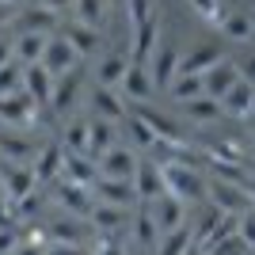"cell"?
<instances>
[{
    "label": "cell",
    "mask_w": 255,
    "mask_h": 255,
    "mask_svg": "<svg viewBox=\"0 0 255 255\" xmlns=\"http://www.w3.org/2000/svg\"><path fill=\"white\" fill-rule=\"evenodd\" d=\"M160 171H164L168 194H175L179 202H198V198H206V179L194 171V164L171 160V164H160Z\"/></svg>",
    "instance_id": "1"
},
{
    "label": "cell",
    "mask_w": 255,
    "mask_h": 255,
    "mask_svg": "<svg viewBox=\"0 0 255 255\" xmlns=\"http://www.w3.org/2000/svg\"><path fill=\"white\" fill-rule=\"evenodd\" d=\"M80 69H69V73H61V76H53V92H50V103L42 107V122L46 126H53L61 115H69L73 111V103H76V96H80Z\"/></svg>",
    "instance_id": "2"
},
{
    "label": "cell",
    "mask_w": 255,
    "mask_h": 255,
    "mask_svg": "<svg viewBox=\"0 0 255 255\" xmlns=\"http://www.w3.org/2000/svg\"><path fill=\"white\" fill-rule=\"evenodd\" d=\"M206 194H210L213 202H217V210H225V213H240L248 210V206H255L252 202V194H248V187H240V183H225V179H213V183H206Z\"/></svg>",
    "instance_id": "3"
},
{
    "label": "cell",
    "mask_w": 255,
    "mask_h": 255,
    "mask_svg": "<svg viewBox=\"0 0 255 255\" xmlns=\"http://www.w3.org/2000/svg\"><path fill=\"white\" fill-rule=\"evenodd\" d=\"M149 80H152V88H168L171 84V76L179 73V50L171 42H156V50H152V57H149Z\"/></svg>",
    "instance_id": "4"
},
{
    "label": "cell",
    "mask_w": 255,
    "mask_h": 255,
    "mask_svg": "<svg viewBox=\"0 0 255 255\" xmlns=\"http://www.w3.org/2000/svg\"><path fill=\"white\" fill-rule=\"evenodd\" d=\"M133 194H137L141 202H156L160 194H168L164 171H160L156 160H141L137 168H133Z\"/></svg>",
    "instance_id": "5"
},
{
    "label": "cell",
    "mask_w": 255,
    "mask_h": 255,
    "mask_svg": "<svg viewBox=\"0 0 255 255\" xmlns=\"http://www.w3.org/2000/svg\"><path fill=\"white\" fill-rule=\"evenodd\" d=\"M38 65H42L50 76H61V73H69V69L80 65V53L57 34V38H46V50H42V61H38Z\"/></svg>",
    "instance_id": "6"
},
{
    "label": "cell",
    "mask_w": 255,
    "mask_h": 255,
    "mask_svg": "<svg viewBox=\"0 0 255 255\" xmlns=\"http://www.w3.org/2000/svg\"><path fill=\"white\" fill-rule=\"evenodd\" d=\"M34 111H38V107L23 96V88H19V92H8V96H0V122L11 126V129L31 126V122H34Z\"/></svg>",
    "instance_id": "7"
},
{
    "label": "cell",
    "mask_w": 255,
    "mask_h": 255,
    "mask_svg": "<svg viewBox=\"0 0 255 255\" xmlns=\"http://www.w3.org/2000/svg\"><path fill=\"white\" fill-rule=\"evenodd\" d=\"M92 194H96V202L103 206H118V210H126L137 194H133V179H107V175H99L96 183H92Z\"/></svg>",
    "instance_id": "8"
},
{
    "label": "cell",
    "mask_w": 255,
    "mask_h": 255,
    "mask_svg": "<svg viewBox=\"0 0 255 255\" xmlns=\"http://www.w3.org/2000/svg\"><path fill=\"white\" fill-rule=\"evenodd\" d=\"M96 164H99V175H107V179H133L137 156H133L126 145H111V149H107Z\"/></svg>",
    "instance_id": "9"
},
{
    "label": "cell",
    "mask_w": 255,
    "mask_h": 255,
    "mask_svg": "<svg viewBox=\"0 0 255 255\" xmlns=\"http://www.w3.org/2000/svg\"><path fill=\"white\" fill-rule=\"evenodd\" d=\"M34 171L31 168H23V164H0V191H4V198L8 202H15V198H23L27 191H34Z\"/></svg>",
    "instance_id": "10"
},
{
    "label": "cell",
    "mask_w": 255,
    "mask_h": 255,
    "mask_svg": "<svg viewBox=\"0 0 255 255\" xmlns=\"http://www.w3.org/2000/svg\"><path fill=\"white\" fill-rule=\"evenodd\" d=\"M240 80V73H236V61H217V65H210L202 73V96H213V99H221L229 88Z\"/></svg>",
    "instance_id": "11"
},
{
    "label": "cell",
    "mask_w": 255,
    "mask_h": 255,
    "mask_svg": "<svg viewBox=\"0 0 255 255\" xmlns=\"http://www.w3.org/2000/svg\"><path fill=\"white\" fill-rule=\"evenodd\" d=\"M50 92H53V76L46 73L42 65H23V96L31 99L34 107H46L50 103Z\"/></svg>",
    "instance_id": "12"
},
{
    "label": "cell",
    "mask_w": 255,
    "mask_h": 255,
    "mask_svg": "<svg viewBox=\"0 0 255 255\" xmlns=\"http://www.w3.org/2000/svg\"><path fill=\"white\" fill-rule=\"evenodd\" d=\"M118 88H122V96H129V103H149V99L156 96L145 65H126V76L118 80Z\"/></svg>",
    "instance_id": "13"
},
{
    "label": "cell",
    "mask_w": 255,
    "mask_h": 255,
    "mask_svg": "<svg viewBox=\"0 0 255 255\" xmlns=\"http://www.w3.org/2000/svg\"><path fill=\"white\" fill-rule=\"evenodd\" d=\"M133 115H141L145 122H149V129L156 133V141H171V145H187V137H183V129L171 122L168 115H160V111H152L149 103H137V111Z\"/></svg>",
    "instance_id": "14"
},
{
    "label": "cell",
    "mask_w": 255,
    "mask_h": 255,
    "mask_svg": "<svg viewBox=\"0 0 255 255\" xmlns=\"http://www.w3.org/2000/svg\"><path fill=\"white\" fill-rule=\"evenodd\" d=\"M156 34H160V15H149L145 23L133 27V61L129 65H149L152 50H156Z\"/></svg>",
    "instance_id": "15"
},
{
    "label": "cell",
    "mask_w": 255,
    "mask_h": 255,
    "mask_svg": "<svg viewBox=\"0 0 255 255\" xmlns=\"http://www.w3.org/2000/svg\"><path fill=\"white\" fill-rule=\"evenodd\" d=\"M57 202H61L69 213L84 217V213L96 210V194H92V187H80V183H69V179H65L61 187H57Z\"/></svg>",
    "instance_id": "16"
},
{
    "label": "cell",
    "mask_w": 255,
    "mask_h": 255,
    "mask_svg": "<svg viewBox=\"0 0 255 255\" xmlns=\"http://www.w3.org/2000/svg\"><path fill=\"white\" fill-rule=\"evenodd\" d=\"M61 175L69 183H80V187H92L96 183V175H99V164L92 156H84V152H65V160H61Z\"/></svg>",
    "instance_id": "17"
},
{
    "label": "cell",
    "mask_w": 255,
    "mask_h": 255,
    "mask_svg": "<svg viewBox=\"0 0 255 255\" xmlns=\"http://www.w3.org/2000/svg\"><path fill=\"white\" fill-rule=\"evenodd\" d=\"M92 111H96V118H107V122H126V103H122V96L115 88H107V84H99L92 92Z\"/></svg>",
    "instance_id": "18"
},
{
    "label": "cell",
    "mask_w": 255,
    "mask_h": 255,
    "mask_svg": "<svg viewBox=\"0 0 255 255\" xmlns=\"http://www.w3.org/2000/svg\"><path fill=\"white\" fill-rule=\"evenodd\" d=\"M252 92H255V84L236 80V84L221 96V115L225 118H248L252 115Z\"/></svg>",
    "instance_id": "19"
},
{
    "label": "cell",
    "mask_w": 255,
    "mask_h": 255,
    "mask_svg": "<svg viewBox=\"0 0 255 255\" xmlns=\"http://www.w3.org/2000/svg\"><path fill=\"white\" fill-rule=\"evenodd\" d=\"M11 27H15V34H23V31H38V34H50L53 27H57V11L42 8V4H34V8L19 11V15L11 19Z\"/></svg>",
    "instance_id": "20"
},
{
    "label": "cell",
    "mask_w": 255,
    "mask_h": 255,
    "mask_svg": "<svg viewBox=\"0 0 255 255\" xmlns=\"http://www.w3.org/2000/svg\"><path fill=\"white\" fill-rule=\"evenodd\" d=\"M46 38H50V34H38V31H23V34H15V38H11V57H15L19 65L42 61Z\"/></svg>",
    "instance_id": "21"
},
{
    "label": "cell",
    "mask_w": 255,
    "mask_h": 255,
    "mask_svg": "<svg viewBox=\"0 0 255 255\" xmlns=\"http://www.w3.org/2000/svg\"><path fill=\"white\" fill-rule=\"evenodd\" d=\"M183 115L191 118V122H198V126H210V122H217L221 115V99L213 96H194V99H183Z\"/></svg>",
    "instance_id": "22"
},
{
    "label": "cell",
    "mask_w": 255,
    "mask_h": 255,
    "mask_svg": "<svg viewBox=\"0 0 255 255\" xmlns=\"http://www.w3.org/2000/svg\"><path fill=\"white\" fill-rule=\"evenodd\" d=\"M111 145H115V122H107V118H92V122H88V152H84V156L99 160Z\"/></svg>",
    "instance_id": "23"
},
{
    "label": "cell",
    "mask_w": 255,
    "mask_h": 255,
    "mask_svg": "<svg viewBox=\"0 0 255 255\" xmlns=\"http://www.w3.org/2000/svg\"><path fill=\"white\" fill-rule=\"evenodd\" d=\"M221 34L229 38V42H252L255 34V15L252 11H233V15H221Z\"/></svg>",
    "instance_id": "24"
},
{
    "label": "cell",
    "mask_w": 255,
    "mask_h": 255,
    "mask_svg": "<svg viewBox=\"0 0 255 255\" xmlns=\"http://www.w3.org/2000/svg\"><path fill=\"white\" fill-rule=\"evenodd\" d=\"M92 221H96L99 236H115L118 229H126V225H129V213H126V210H118V206L96 202V210H92Z\"/></svg>",
    "instance_id": "25"
},
{
    "label": "cell",
    "mask_w": 255,
    "mask_h": 255,
    "mask_svg": "<svg viewBox=\"0 0 255 255\" xmlns=\"http://www.w3.org/2000/svg\"><path fill=\"white\" fill-rule=\"evenodd\" d=\"M217 61H221V46H217V42H206V46H198L191 57H179V73L202 76L206 69H210V65H217Z\"/></svg>",
    "instance_id": "26"
},
{
    "label": "cell",
    "mask_w": 255,
    "mask_h": 255,
    "mask_svg": "<svg viewBox=\"0 0 255 255\" xmlns=\"http://www.w3.org/2000/svg\"><path fill=\"white\" fill-rule=\"evenodd\" d=\"M61 160H65L61 145H46V149L38 152V160H34V179H38V183L57 179V175H61Z\"/></svg>",
    "instance_id": "27"
},
{
    "label": "cell",
    "mask_w": 255,
    "mask_h": 255,
    "mask_svg": "<svg viewBox=\"0 0 255 255\" xmlns=\"http://www.w3.org/2000/svg\"><path fill=\"white\" fill-rule=\"evenodd\" d=\"M61 38L73 46L80 57H84V53H92V50L99 46V31H96V27H84V23H69V27L61 31Z\"/></svg>",
    "instance_id": "28"
},
{
    "label": "cell",
    "mask_w": 255,
    "mask_h": 255,
    "mask_svg": "<svg viewBox=\"0 0 255 255\" xmlns=\"http://www.w3.org/2000/svg\"><path fill=\"white\" fill-rule=\"evenodd\" d=\"M156 202L160 206L152 210V217H156V229H160V233H168V229L183 225V202L175 198V194H160Z\"/></svg>",
    "instance_id": "29"
},
{
    "label": "cell",
    "mask_w": 255,
    "mask_h": 255,
    "mask_svg": "<svg viewBox=\"0 0 255 255\" xmlns=\"http://www.w3.org/2000/svg\"><path fill=\"white\" fill-rule=\"evenodd\" d=\"M168 96L175 99V103L202 96V76H194V73H175V76H171V84H168Z\"/></svg>",
    "instance_id": "30"
},
{
    "label": "cell",
    "mask_w": 255,
    "mask_h": 255,
    "mask_svg": "<svg viewBox=\"0 0 255 255\" xmlns=\"http://www.w3.org/2000/svg\"><path fill=\"white\" fill-rule=\"evenodd\" d=\"M0 156L11 160V164H23V160H31L34 149L27 137H15V133H0Z\"/></svg>",
    "instance_id": "31"
},
{
    "label": "cell",
    "mask_w": 255,
    "mask_h": 255,
    "mask_svg": "<svg viewBox=\"0 0 255 255\" xmlns=\"http://www.w3.org/2000/svg\"><path fill=\"white\" fill-rule=\"evenodd\" d=\"M133 236H137V244H141V248H152V244H156L160 229H156V217H152L149 202H145V210L133 217Z\"/></svg>",
    "instance_id": "32"
},
{
    "label": "cell",
    "mask_w": 255,
    "mask_h": 255,
    "mask_svg": "<svg viewBox=\"0 0 255 255\" xmlns=\"http://www.w3.org/2000/svg\"><path fill=\"white\" fill-rule=\"evenodd\" d=\"M164 236V244H160V255H183L187 248H191V229H183V225H175V229H168Z\"/></svg>",
    "instance_id": "33"
},
{
    "label": "cell",
    "mask_w": 255,
    "mask_h": 255,
    "mask_svg": "<svg viewBox=\"0 0 255 255\" xmlns=\"http://www.w3.org/2000/svg\"><path fill=\"white\" fill-rule=\"evenodd\" d=\"M73 11H76V23L99 31V23H103V0H73Z\"/></svg>",
    "instance_id": "34"
},
{
    "label": "cell",
    "mask_w": 255,
    "mask_h": 255,
    "mask_svg": "<svg viewBox=\"0 0 255 255\" xmlns=\"http://www.w3.org/2000/svg\"><path fill=\"white\" fill-rule=\"evenodd\" d=\"M126 57H118V53H111L103 65H99V84H107V88H118V80L126 76Z\"/></svg>",
    "instance_id": "35"
},
{
    "label": "cell",
    "mask_w": 255,
    "mask_h": 255,
    "mask_svg": "<svg viewBox=\"0 0 255 255\" xmlns=\"http://www.w3.org/2000/svg\"><path fill=\"white\" fill-rule=\"evenodd\" d=\"M206 156L213 160H233V164H248V152L236 145V141H213V145H206Z\"/></svg>",
    "instance_id": "36"
},
{
    "label": "cell",
    "mask_w": 255,
    "mask_h": 255,
    "mask_svg": "<svg viewBox=\"0 0 255 255\" xmlns=\"http://www.w3.org/2000/svg\"><path fill=\"white\" fill-rule=\"evenodd\" d=\"M46 233H50L57 244H80V225H76V221H65V217L50 221V225H46Z\"/></svg>",
    "instance_id": "37"
},
{
    "label": "cell",
    "mask_w": 255,
    "mask_h": 255,
    "mask_svg": "<svg viewBox=\"0 0 255 255\" xmlns=\"http://www.w3.org/2000/svg\"><path fill=\"white\" fill-rule=\"evenodd\" d=\"M23 88V65L11 57L8 65H0V96H8V92H19Z\"/></svg>",
    "instance_id": "38"
},
{
    "label": "cell",
    "mask_w": 255,
    "mask_h": 255,
    "mask_svg": "<svg viewBox=\"0 0 255 255\" xmlns=\"http://www.w3.org/2000/svg\"><path fill=\"white\" fill-rule=\"evenodd\" d=\"M126 122H129V133H133V145H141V149H149L152 141H156V133L149 129V122H145L141 115H133V111H129V115H126Z\"/></svg>",
    "instance_id": "39"
},
{
    "label": "cell",
    "mask_w": 255,
    "mask_h": 255,
    "mask_svg": "<svg viewBox=\"0 0 255 255\" xmlns=\"http://www.w3.org/2000/svg\"><path fill=\"white\" fill-rule=\"evenodd\" d=\"M248 252H252V248H248L236 233H229V236H221V240L210 244V255H248Z\"/></svg>",
    "instance_id": "40"
},
{
    "label": "cell",
    "mask_w": 255,
    "mask_h": 255,
    "mask_svg": "<svg viewBox=\"0 0 255 255\" xmlns=\"http://www.w3.org/2000/svg\"><path fill=\"white\" fill-rule=\"evenodd\" d=\"M65 152H88V122H73L65 129Z\"/></svg>",
    "instance_id": "41"
},
{
    "label": "cell",
    "mask_w": 255,
    "mask_h": 255,
    "mask_svg": "<svg viewBox=\"0 0 255 255\" xmlns=\"http://www.w3.org/2000/svg\"><path fill=\"white\" fill-rule=\"evenodd\" d=\"M126 15H129V27H137L149 15H156V4L152 0H126Z\"/></svg>",
    "instance_id": "42"
},
{
    "label": "cell",
    "mask_w": 255,
    "mask_h": 255,
    "mask_svg": "<svg viewBox=\"0 0 255 255\" xmlns=\"http://www.w3.org/2000/svg\"><path fill=\"white\" fill-rule=\"evenodd\" d=\"M236 236H240L248 248H255V206H248V210L236 217Z\"/></svg>",
    "instance_id": "43"
},
{
    "label": "cell",
    "mask_w": 255,
    "mask_h": 255,
    "mask_svg": "<svg viewBox=\"0 0 255 255\" xmlns=\"http://www.w3.org/2000/svg\"><path fill=\"white\" fill-rule=\"evenodd\" d=\"M38 210H42V194L27 191L23 198H15V217H23V221H27V217H34Z\"/></svg>",
    "instance_id": "44"
},
{
    "label": "cell",
    "mask_w": 255,
    "mask_h": 255,
    "mask_svg": "<svg viewBox=\"0 0 255 255\" xmlns=\"http://www.w3.org/2000/svg\"><path fill=\"white\" fill-rule=\"evenodd\" d=\"M191 8L198 11L202 19H210V23L221 19V0H191Z\"/></svg>",
    "instance_id": "45"
},
{
    "label": "cell",
    "mask_w": 255,
    "mask_h": 255,
    "mask_svg": "<svg viewBox=\"0 0 255 255\" xmlns=\"http://www.w3.org/2000/svg\"><path fill=\"white\" fill-rule=\"evenodd\" d=\"M50 233H46L42 225H31V229H23V244H34V248H46Z\"/></svg>",
    "instance_id": "46"
},
{
    "label": "cell",
    "mask_w": 255,
    "mask_h": 255,
    "mask_svg": "<svg viewBox=\"0 0 255 255\" xmlns=\"http://www.w3.org/2000/svg\"><path fill=\"white\" fill-rule=\"evenodd\" d=\"M19 244V236H15V229H11V225H0V255L8 252L11 255V248Z\"/></svg>",
    "instance_id": "47"
},
{
    "label": "cell",
    "mask_w": 255,
    "mask_h": 255,
    "mask_svg": "<svg viewBox=\"0 0 255 255\" xmlns=\"http://www.w3.org/2000/svg\"><path fill=\"white\" fill-rule=\"evenodd\" d=\"M96 255H122V244H118L115 236H103L99 248H96Z\"/></svg>",
    "instance_id": "48"
},
{
    "label": "cell",
    "mask_w": 255,
    "mask_h": 255,
    "mask_svg": "<svg viewBox=\"0 0 255 255\" xmlns=\"http://www.w3.org/2000/svg\"><path fill=\"white\" fill-rule=\"evenodd\" d=\"M236 73H240V80H248V84H255V57H248L244 65H236Z\"/></svg>",
    "instance_id": "49"
},
{
    "label": "cell",
    "mask_w": 255,
    "mask_h": 255,
    "mask_svg": "<svg viewBox=\"0 0 255 255\" xmlns=\"http://www.w3.org/2000/svg\"><path fill=\"white\" fill-rule=\"evenodd\" d=\"M38 4H42V8H50V11H57V15H61L65 8H73V0H38Z\"/></svg>",
    "instance_id": "50"
},
{
    "label": "cell",
    "mask_w": 255,
    "mask_h": 255,
    "mask_svg": "<svg viewBox=\"0 0 255 255\" xmlns=\"http://www.w3.org/2000/svg\"><path fill=\"white\" fill-rule=\"evenodd\" d=\"M11 19H15V8L0 0V27H11Z\"/></svg>",
    "instance_id": "51"
},
{
    "label": "cell",
    "mask_w": 255,
    "mask_h": 255,
    "mask_svg": "<svg viewBox=\"0 0 255 255\" xmlns=\"http://www.w3.org/2000/svg\"><path fill=\"white\" fill-rule=\"evenodd\" d=\"M11 255H42V248H34V244H23V240H19V244L11 248Z\"/></svg>",
    "instance_id": "52"
},
{
    "label": "cell",
    "mask_w": 255,
    "mask_h": 255,
    "mask_svg": "<svg viewBox=\"0 0 255 255\" xmlns=\"http://www.w3.org/2000/svg\"><path fill=\"white\" fill-rule=\"evenodd\" d=\"M46 255H80V248H76V244H57V248H50Z\"/></svg>",
    "instance_id": "53"
},
{
    "label": "cell",
    "mask_w": 255,
    "mask_h": 255,
    "mask_svg": "<svg viewBox=\"0 0 255 255\" xmlns=\"http://www.w3.org/2000/svg\"><path fill=\"white\" fill-rule=\"evenodd\" d=\"M0 225H11V210H8V198L0 191Z\"/></svg>",
    "instance_id": "54"
},
{
    "label": "cell",
    "mask_w": 255,
    "mask_h": 255,
    "mask_svg": "<svg viewBox=\"0 0 255 255\" xmlns=\"http://www.w3.org/2000/svg\"><path fill=\"white\" fill-rule=\"evenodd\" d=\"M11 61V38H0V65Z\"/></svg>",
    "instance_id": "55"
},
{
    "label": "cell",
    "mask_w": 255,
    "mask_h": 255,
    "mask_svg": "<svg viewBox=\"0 0 255 255\" xmlns=\"http://www.w3.org/2000/svg\"><path fill=\"white\" fill-rule=\"evenodd\" d=\"M183 255H206V252H202V248H194V244H191V248H187Z\"/></svg>",
    "instance_id": "56"
},
{
    "label": "cell",
    "mask_w": 255,
    "mask_h": 255,
    "mask_svg": "<svg viewBox=\"0 0 255 255\" xmlns=\"http://www.w3.org/2000/svg\"><path fill=\"white\" fill-rule=\"evenodd\" d=\"M248 118H252V129H255V111H252V115H248Z\"/></svg>",
    "instance_id": "57"
},
{
    "label": "cell",
    "mask_w": 255,
    "mask_h": 255,
    "mask_svg": "<svg viewBox=\"0 0 255 255\" xmlns=\"http://www.w3.org/2000/svg\"><path fill=\"white\" fill-rule=\"evenodd\" d=\"M4 4H11V8H15V0H4Z\"/></svg>",
    "instance_id": "58"
},
{
    "label": "cell",
    "mask_w": 255,
    "mask_h": 255,
    "mask_svg": "<svg viewBox=\"0 0 255 255\" xmlns=\"http://www.w3.org/2000/svg\"><path fill=\"white\" fill-rule=\"evenodd\" d=\"M252 15H255V0H252Z\"/></svg>",
    "instance_id": "59"
},
{
    "label": "cell",
    "mask_w": 255,
    "mask_h": 255,
    "mask_svg": "<svg viewBox=\"0 0 255 255\" xmlns=\"http://www.w3.org/2000/svg\"><path fill=\"white\" fill-rule=\"evenodd\" d=\"M248 255H252V252H248Z\"/></svg>",
    "instance_id": "60"
}]
</instances>
